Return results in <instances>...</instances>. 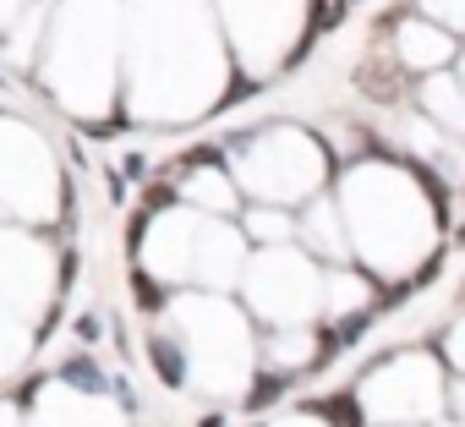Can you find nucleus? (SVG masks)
I'll use <instances>...</instances> for the list:
<instances>
[{
	"label": "nucleus",
	"instance_id": "nucleus-1",
	"mask_svg": "<svg viewBox=\"0 0 465 427\" xmlns=\"http://www.w3.org/2000/svg\"><path fill=\"white\" fill-rule=\"evenodd\" d=\"M356 88H361L372 104H394V99L405 94V72H400L394 61H367V66L356 72Z\"/></svg>",
	"mask_w": 465,
	"mask_h": 427
},
{
	"label": "nucleus",
	"instance_id": "nucleus-2",
	"mask_svg": "<svg viewBox=\"0 0 465 427\" xmlns=\"http://www.w3.org/2000/svg\"><path fill=\"white\" fill-rule=\"evenodd\" d=\"M153 362H159V372H164V383H181V356H175V345H164V340H153Z\"/></svg>",
	"mask_w": 465,
	"mask_h": 427
},
{
	"label": "nucleus",
	"instance_id": "nucleus-3",
	"mask_svg": "<svg viewBox=\"0 0 465 427\" xmlns=\"http://www.w3.org/2000/svg\"><path fill=\"white\" fill-rule=\"evenodd\" d=\"M66 378H72V383H83V389H99V372H94L88 362H66Z\"/></svg>",
	"mask_w": 465,
	"mask_h": 427
},
{
	"label": "nucleus",
	"instance_id": "nucleus-4",
	"mask_svg": "<svg viewBox=\"0 0 465 427\" xmlns=\"http://www.w3.org/2000/svg\"><path fill=\"white\" fill-rule=\"evenodd\" d=\"M164 296H159V285L153 280H137V307H159Z\"/></svg>",
	"mask_w": 465,
	"mask_h": 427
},
{
	"label": "nucleus",
	"instance_id": "nucleus-5",
	"mask_svg": "<svg viewBox=\"0 0 465 427\" xmlns=\"http://www.w3.org/2000/svg\"><path fill=\"white\" fill-rule=\"evenodd\" d=\"M280 389H285V378H269V383H258V394H252V400H258V405H269Z\"/></svg>",
	"mask_w": 465,
	"mask_h": 427
}]
</instances>
